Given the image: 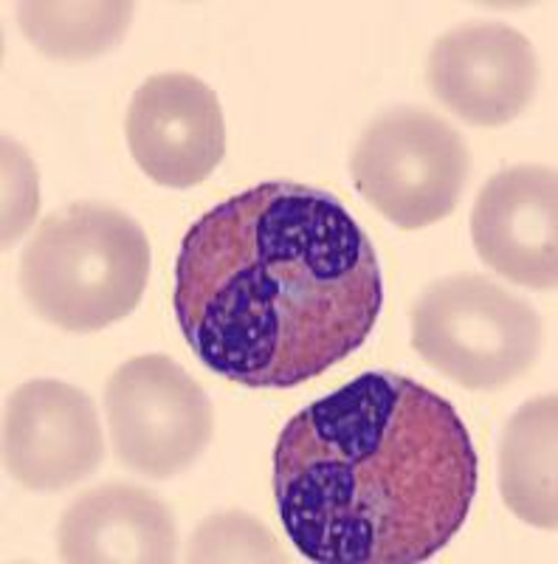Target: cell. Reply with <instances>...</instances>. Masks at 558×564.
<instances>
[{
  "instance_id": "6da1fadb",
  "label": "cell",
  "mask_w": 558,
  "mask_h": 564,
  "mask_svg": "<svg viewBox=\"0 0 558 564\" xmlns=\"http://www.w3.org/2000/svg\"><path fill=\"white\" fill-rule=\"evenodd\" d=\"M384 285L366 231L333 193L271 181L184 235L175 319L200 365L251 390H288L370 339Z\"/></svg>"
},
{
  "instance_id": "7a4b0ae2",
  "label": "cell",
  "mask_w": 558,
  "mask_h": 564,
  "mask_svg": "<svg viewBox=\"0 0 558 564\" xmlns=\"http://www.w3.org/2000/svg\"><path fill=\"white\" fill-rule=\"evenodd\" d=\"M460 412L401 372H364L296 412L274 449V497L319 564H417L460 533L477 497Z\"/></svg>"
},
{
  "instance_id": "3957f363",
  "label": "cell",
  "mask_w": 558,
  "mask_h": 564,
  "mask_svg": "<svg viewBox=\"0 0 558 564\" xmlns=\"http://www.w3.org/2000/svg\"><path fill=\"white\" fill-rule=\"evenodd\" d=\"M150 240L130 215L99 200L52 212L20 257V291L34 314L68 334H97L142 302Z\"/></svg>"
},
{
  "instance_id": "277c9868",
  "label": "cell",
  "mask_w": 558,
  "mask_h": 564,
  "mask_svg": "<svg viewBox=\"0 0 558 564\" xmlns=\"http://www.w3.org/2000/svg\"><path fill=\"white\" fill-rule=\"evenodd\" d=\"M541 319L525 300L480 274L431 282L412 308V345L466 390L514 384L539 359Z\"/></svg>"
},
{
  "instance_id": "5b68a950",
  "label": "cell",
  "mask_w": 558,
  "mask_h": 564,
  "mask_svg": "<svg viewBox=\"0 0 558 564\" xmlns=\"http://www.w3.org/2000/svg\"><path fill=\"white\" fill-rule=\"evenodd\" d=\"M350 175L364 200L398 229L449 218L471 175V153L446 119L424 108H392L361 133Z\"/></svg>"
},
{
  "instance_id": "8992f818",
  "label": "cell",
  "mask_w": 558,
  "mask_h": 564,
  "mask_svg": "<svg viewBox=\"0 0 558 564\" xmlns=\"http://www.w3.org/2000/svg\"><path fill=\"white\" fill-rule=\"evenodd\" d=\"M105 415L116 460L153 480L193 466L215 435L212 401L167 356H135L105 384Z\"/></svg>"
},
{
  "instance_id": "52a82bcc",
  "label": "cell",
  "mask_w": 558,
  "mask_h": 564,
  "mask_svg": "<svg viewBox=\"0 0 558 564\" xmlns=\"http://www.w3.org/2000/svg\"><path fill=\"white\" fill-rule=\"evenodd\" d=\"M105 460L97 406L65 381L34 379L9 395L3 412V468L29 491H65Z\"/></svg>"
},
{
  "instance_id": "ba28073f",
  "label": "cell",
  "mask_w": 558,
  "mask_h": 564,
  "mask_svg": "<svg viewBox=\"0 0 558 564\" xmlns=\"http://www.w3.org/2000/svg\"><path fill=\"white\" fill-rule=\"evenodd\" d=\"M426 83L437 102L474 128H502L533 102L539 59L514 26L474 20L431 45Z\"/></svg>"
},
{
  "instance_id": "9c48e42d",
  "label": "cell",
  "mask_w": 558,
  "mask_h": 564,
  "mask_svg": "<svg viewBox=\"0 0 558 564\" xmlns=\"http://www.w3.org/2000/svg\"><path fill=\"white\" fill-rule=\"evenodd\" d=\"M124 135L144 175L173 189L206 181L226 155L218 94L184 70L155 74L135 88L124 116Z\"/></svg>"
},
{
  "instance_id": "30bf717a",
  "label": "cell",
  "mask_w": 558,
  "mask_h": 564,
  "mask_svg": "<svg viewBox=\"0 0 558 564\" xmlns=\"http://www.w3.org/2000/svg\"><path fill=\"white\" fill-rule=\"evenodd\" d=\"M471 240L488 269L530 291L558 282V178L545 164L491 175L471 212Z\"/></svg>"
},
{
  "instance_id": "8fae6325",
  "label": "cell",
  "mask_w": 558,
  "mask_h": 564,
  "mask_svg": "<svg viewBox=\"0 0 558 564\" xmlns=\"http://www.w3.org/2000/svg\"><path fill=\"white\" fill-rule=\"evenodd\" d=\"M57 551L77 564H164L178 553V525L167 502L147 488L105 482L65 508Z\"/></svg>"
},
{
  "instance_id": "7c38bea8",
  "label": "cell",
  "mask_w": 558,
  "mask_h": 564,
  "mask_svg": "<svg viewBox=\"0 0 558 564\" xmlns=\"http://www.w3.org/2000/svg\"><path fill=\"white\" fill-rule=\"evenodd\" d=\"M558 398L539 395L505 423L500 441V494L522 522L541 531L558 525Z\"/></svg>"
},
{
  "instance_id": "4fadbf2b",
  "label": "cell",
  "mask_w": 558,
  "mask_h": 564,
  "mask_svg": "<svg viewBox=\"0 0 558 564\" xmlns=\"http://www.w3.org/2000/svg\"><path fill=\"white\" fill-rule=\"evenodd\" d=\"M133 23V3L122 0H23L18 3V26L23 37L45 57L59 63H85L102 57L122 43Z\"/></svg>"
},
{
  "instance_id": "5bb4252c",
  "label": "cell",
  "mask_w": 558,
  "mask_h": 564,
  "mask_svg": "<svg viewBox=\"0 0 558 564\" xmlns=\"http://www.w3.org/2000/svg\"><path fill=\"white\" fill-rule=\"evenodd\" d=\"M186 562H285V556L263 522L243 511H223L195 528Z\"/></svg>"
},
{
  "instance_id": "9a60e30c",
  "label": "cell",
  "mask_w": 558,
  "mask_h": 564,
  "mask_svg": "<svg viewBox=\"0 0 558 564\" xmlns=\"http://www.w3.org/2000/svg\"><path fill=\"white\" fill-rule=\"evenodd\" d=\"M40 212V181L34 161L18 141H3V246L18 243Z\"/></svg>"
}]
</instances>
